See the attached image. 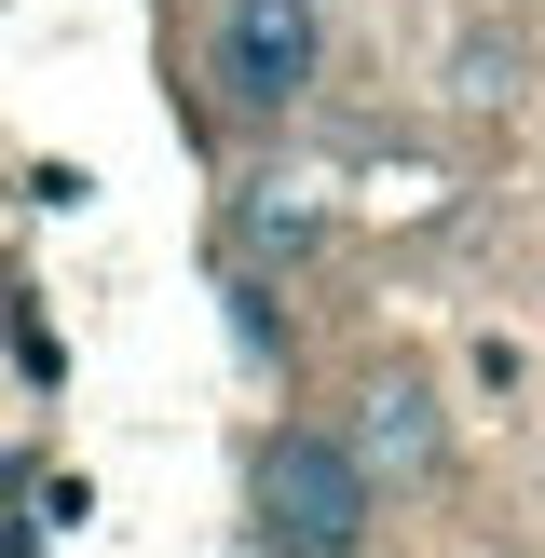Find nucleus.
Segmentation results:
<instances>
[{"instance_id": "1", "label": "nucleus", "mask_w": 545, "mask_h": 558, "mask_svg": "<svg viewBox=\"0 0 545 558\" xmlns=\"http://www.w3.org/2000/svg\"><path fill=\"white\" fill-rule=\"evenodd\" d=\"M368 463L341 450V436H272L259 450V532L272 558H354L368 545Z\"/></svg>"}, {"instance_id": "3", "label": "nucleus", "mask_w": 545, "mask_h": 558, "mask_svg": "<svg viewBox=\"0 0 545 558\" xmlns=\"http://www.w3.org/2000/svg\"><path fill=\"white\" fill-rule=\"evenodd\" d=\"M341 450L368 463V477H382V463H396V477H423V463H436V396H423V381H368Z\"/></svg>"}, {"instance_id": "2", "label": "nucleus", "mask_w": 545, "mask_h": 558, "mask_svg": "<svg viewBox=\"0 0 545 558\" xmlns=\"http://www.w3.org/2000/svg\"><path fill=\"white\" fill-rule=\"evenodd\" d=\"M205 69H218V96H232V109H287L300 82L327 69V14H314V0H218Z\"/></svg>"}]
</instances>
